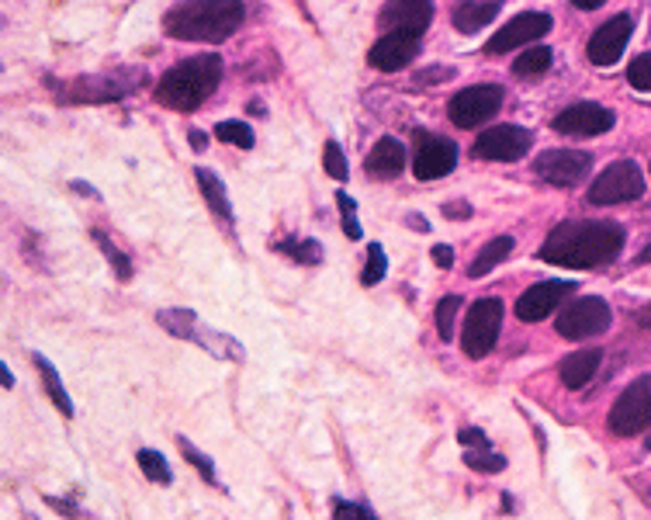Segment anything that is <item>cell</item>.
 <instances>
[{"label":"cell","instance_id":"cell-22","mask_svg":"<svg viewBox=\"0 0 651 520\" xmlns=\"http://www.w3.org/2000/svg\"><path fill=\"white\" fill-rule=\"evenodd\" d=\"M499 11H503V4H499V0H485V4H471V0H468V4H458L455 8L450 21H455L458 32L471 35V32H482L485 24H492Z\"/></svg>","mask_w":651,"mask_h":520},{"label":"cell","instance_id":"cell-1","mask_svg":"<svg viewBox=\"0 0 651 520\" xmlns=\"http://www.w3.org/2000/svg\"><path fill=\"white\" fill-rule=\"evenodd\" d=\"M623 240L628 236H623V226H617V222H562L541 243V261L572 270H593L613 264L623 251Z\"/></svg>","mask_w":651,"mask_h":520},{"label":"cell","instance_id":"cell-39","mask_svg":"<svg viewBox=\"0 0 651 520\" xmlns=\"http://www.w3.org/2000/svg\"><path fill=\"white\" fill-rule=\"evenodd\" d=\"M455 66H434L427 73H416V84H444V81H455Z\"/></svg>","mask_w":651,"mask_h":520},{"label":"cell","instance_id":"cell-27","mask_svg":"<svg viewBox=\"0 0 651 520\" xmlns=\"http://www.w3.org/2000/svg\"><path fill=\"white\" fill-rule=\"evenodd\" d=\"M136 461H139L142 476H146L149 482H157V486H170V482H173V473H170V465H167V458H163L160 452L142 448V452H136Z\"/></svg>","mask_w":651,"mask_h":520},{"label":"cell","instance_id":"cell-16","mask_svg":"<svg viewBox=\"0 0 651 520\" xmlns=\"http://www.w3.org/2000/svg\"><path fill=\"white\" fill-rule=\"evenodd\" d=\"M419 56V35L416 32H385L378 42L371 45L367 63L382 73H398L406 70Z\"/></svg>","mask_w":651,"mask_h":520},{"label":"cell","instance_id":"cell-17","mask_svg":"<svg viewBox=\"0 0 651 520\" xmlns=\"http://www.w3.org/2000/svg\"><path fill=\"white\" fill-rule=\"evenodd\" d=\"M572 288H575L572 282H537L516 299V319L520 323H541V319H547L568 299Z\"/></svg>","mask_w":651,"mask_h":520},{"label":"cell","instance_id":"cell-30","mask_svg":"<svg viewBox=\"0 0 651 520\" xmlns=\"http://www.w3.org/2000/svg\"><path fill=\"white\" fill-rule=\"evenodd\" d=\"M215 139L218 142H233V146H239V150H254V129L246 126V121H218L215 126Z\"/></svg>","mask_w":651,"mask_h":520},{"label":"cell","instance_id":"cell-41","mask_svg":"<svg viewBox=\"0 0 651 520\" xmlns=\"http://www.w3.org/2000/svg\"><path fill=\"white\" fill-rule=\"evenodd\" d=\"M430 257H434V264H437V267H444V270H447L450 264H455V251H450L447 243H437L434 251H430Z\"/></svg>","mask_w":651,"mask_h":520},{"label":"cell","instance_id":"cell-10","mask_svg":"<svg viewBox=\"0 0 651 520\" xmlns=\"http://www.w3.org/2000/svg\"><path fill=\"white\" fill-rule=\"evenodd\" d=\"M499 108H503V87L479 84V87H468V91L450 97L447 115L458 129H479L489 118H495Z\"/></svg>","mask_w":651,"mask_h":520},{"label":"cell","instance_id":"cell-18","mask_svg":"<svg viewBox=\"0 0 651 520\" xmlns=\"http://www.w3.org/2000/svg\"><path fill=\"white\" fill-rule=\"evenodd\" d=\"M613 121H617V115L610 108L583 102V105H572V108L558 112L555 132H562V136H579V139H586V136H604V132L613 129Z\"/></svg>","mask_w":651,"mask_h":520},{"label":"cell","instance_id":"cell-21","mask_svg":"<svg viewBox=\"0 0 651 520\" xmlns=\"http://www.w3.org/2000/svg\"><path fill=\"white\" fill-rule=\"evenodd\" d=\"M599 361H604V351L599 347H589V351H575L558 364V375L565 389H586L593 382V375L599 371Z\"/></svg>","mask_w":651,"mask_h":520},{"label":"cell","instance_id":"cell-8","mask_svg":"<svg viewBox=\"0 0 651 520\" xmlns=\"http://www.w3.org/2000/svg\"><path fill=\"white\" fill-rule=\"evenodd\" d=\"M607 424L617 437H634L651 427V375L634 379L620 392V400L613 403Z\"/></svg>","mask_w":651,"mask_h":520},{"label":"cell","instance_id":"cell-47","mask_svg":"<svg viewBox=\"0 0 651 520\" xmlns=\"http://www.w3.org/2000/svg\"><path fill=\"white\" fill-rule=\"evenodd\" d=\"M638 327H651V306H644V309L638 312Z\"/></svg>","mask_w":651,"mask_h":520},{"label":"cell","instance_id":"cell-24","mask_svg":"<svg viewBox=\"0 0 651 520\" xmlns=\"http://www.w3.org/2000/svg\"><path fill=\"white\" fill-rule=\"evenodd\" d=\"M510 254H513V236H495V240H489V243L482 246V251H479V257L471 261L468 278H485L489 270H492L495 264H503Z\"/></svg>","mask_w":651,"mask_h":520},{"label":"cell","instance_id":"cell-7","mask_svg":"<svg viewBox=\"0 0 651 520\" xmlns=\"http://www.w3.org/2000/svg\"><path fill=\"white\" fill-rule=\"evenodd\" d=\"M641 194H644L641 167L634 160H617L589 184V205H620V202H634Z\"/></svg>","mask_w":651,"mask_h":520},{"label":"cell","instance_id":"cell-45","mask_svg":"<svg viewBox=\"0 0 651 520\" xmlns=\"http://www.w3.org/2000/svg\"><path fill=\"white\" fill-rule=\"evenodd\" d=\"M572 4L579 8V11H596L599 4H607V0H572Z\"/></svg>","mask_w":651,"mask_h":520},{"label":"cell","instance_id":"cell-3","mask_svg":"<svg viewBox=\"0 0 651 520\" xmlns=\"http://www.w3.org/2000/svg\"><path fill=\"white\" fill-rule=\"evenodd\" d=\"M222 81L218 56H194L170 66L157 84V102L170 112H198Z\"/></svg>","mask_w":651,"mask_h":520},{"label":"cell","instance_id":"cell-32","mask_svg":"<svg viewBox=\"0 0 651 520\" xmlns=\"http://www.w3.org/2000/svg\"><path fill=\"white\" fill-rule=\"evenodd\" d=\"M458 309H461V299H458V295H444V299L437 303V333H440V340H455V319H458Z\"/></svg>","mask_w":651,"mask_h":520},{"label":"cell","instance_id":"cell-40","mask_svg":"<svg viewBox=\"0 0 651 520\" xmlns=\"http://www.w3.org/2000/svg\"><path fill=\"white\" fill-rule=\"evenodd\" d=\"M458 441L465 444V448H485V444H489L485 431H479V427H461L458 431Z\"/></svg>","mask_w":651,"mask_h":520},{"label":"cell","instance_id":"cell-9","mask_svg":"<svg viewBox=\"0 0 651 520\" xmlns=\"http://www.w3.org/2000/svg\"><path fill=\"white\" fill-rule=\"evenodd\" d=\"M613 323V312L604 299H596V295H586V299H575L572 306L562 309V316L555 319V330L568 340H589L607 333Z\"/></svg>","mask_w":651,"mask_h":520},{"label":"cell","instance_id":"cell-5","mask_svg":"<svg viewBox=\"0 0 651 520\" xmlns=\"http://www.w3.org/2000/svg\"><path fill=\"white\" fill-rule=\"evenodd\" d=\"M157 323L173 333V337H181V340H191L198 347H205L209 354L215 358H225V361H243V347L233 340V337H225L218 330H209L198 323V312L191 309H160L157 312Z\"/></svg>","mask_w":651,"mask_h":520},{"label":"cell","instance_id":"cell-38","mask_svg":"<svg viewBox=\"0 0 651 520\" xmlns=\"http://www.w3.org/2000/svg\"><path fill=\"white\" fill-rule=\"evenodd\" d=\"M333 520H378L374 517L367 507H361V503H346V500H333Z\"/></svg>","mask_w":651,"mask_h":520},{"label":"cell","instance_id":"cell-37","mask_svg":"<svg viewBox=\"0 0 651 520\" xmlns=\"http://www.w3.org/2000/svg\"><path fill=\"white\" fill-rule=\"evenodd\" d=\"M628 81L634 91H651V53L638 56L631 66H628Z\"/></svg>","mask_w":651,"mask_h":520},{"label":"cell","instance_id":"cell-29","mask_svg":"<svg viewBox=\"0 0 651 520\" xmlns=\"http://www.w3.org/2000/svg\"><path fill=\"white\" fill-rule=\"evenodd\" d=\"M465 465L474 468V473L492 476V473H503V468H506V458L499 455V452L492 448V444H485V448H465Z\"/></svg>","mask_w":651,"mask_h":520},{"label":"cell","instance_id":"cell-13","mask_svg":"<svg viewBox=\"0 0 651 520\" xmlns=\"http://www.w3.org/2000/svg\"><path fill=\"white\" fill-rule=\"evenodd\" d=\"M551 32V14L544 11H523L513 21H506L503 29L495 32V39L485 42V53L489 56H506L520 45H531L534 39H544Z\"/></svg>","mask_w":651,"mask_h":520},{"label":"cell","instance_id":"cell-44","mask_svg":"<svg viewBox=\"0 0 651 520\" xmlns=\"http://www.w3.org/2000/svg\"><path fill=\"white\" fill-rule=\"evenodd\" d=\"M188 142L194 146V150H198V153H202V150H205V142H209V139H205L202 132H198V129H191V132H188Z\"/></svg>","mask_w":651,"mask_h":520},{"label":"cell","instance_id":"cell-50","mask_svg":"<svg viewBox=\"0 0 651 520\" xmlns=\"http://www.w3.org/2000/svg\"><path fill=\"white\" fill-rule=\"evenodd\" d=\"M644 444H648V452H651V434H648V441H644Z\"/></svg>","mask_w":651,"mask_h":520},{"label":"cell","instance_id":"cell-49","mask_svg":"<svg viewBox=\"0 0 651 520\" xmlns=\"http://www.w3.org/2000/svg\"><path fill=\"white\" fill-rule=\"evenodd\" d=\"M638 261H641V264H648V261H651V246H648V251H644V254H641Z\"/></svg>","mask_w":651,"mask_h":520},{"label":"cell","instance_id":"cell-46","mask_svg":"<svg viewBox=\"0 0 651 520\" xmlns=\"http://www.w3.org/2000/svg\"><path fill=\"white\" fill-rule=\"evenodd\" d=\"M406 222H409V226H416L419 233H427L430 226H427V219H423V215H406Z\"/></svg>","mask_w":651,"mask_h":520},{"label":"cell","instance_id":"cell-19","mask_svg":"<svg viewBox=\"0 0 651 520\" xmlns=\"http://www.w3.org/2000/svg\"><path fill=\"white\" fill-rule=\"evenodd\" d=\"M434 21V0H388L378 14L385 32H416L423 35Z\"/></svg>","mask_w":651,"mask_h":520},{"label":"cell","instance_id":"cell-35","mask_svg":"<svg viewBox=\"0 0 651 520\" xmlns=\"http://www.w3.org/2000/svg\"><path fill=\"white\" fill-rule=\"evenodd\" d=\"M337 205H340V215H343V233L346 240H361L364 230H361V222H357V205H354V198H350L346 191L337 194Z\"/></svg>","mask_w":651,"mask_h":520},{"label":"cell","instance_id":"cell-28","mask_svg":"<svg viewBox=\"0 0 651 520\" xmlns=\"http://www.w3.org/2000/svg\"><path fill=\"white\" fill-rule=\"evenodd\" d=\"M274 251L288 254L295 264H322V246L316 240H281L274 243Z\"/></svg>","mask_w":651,"mask_h":520},{"label":"cell","instance_id":"cell-6","mask_svg":"<svg viewBox=\"0 0 651 520\" xmlns=\"http://www.w3.org/2000/svg\"><path fill=\"white\" fill-rule=\"evenodd\" d=\"M499 330H503V303L499 299H479L468 306L465 316V333H461V351L471 361H482L495 351Z\"/></svg>","mask_w":651,"mask_h":520},{"label":"cell","instance_id":"cell-14","mask_svg":"<svg viewBox=\"0 0 651 520\" xmlns=\"http://www.w3.org/2000/svg\"><path fill=\"white\" fill-rule=\"evenodd\" d=\"M593 167V157L583 150H547L534 160V173L544 184L555 188H575Z\"/></svg>","mask_w":651,"mask_h":520},{"label":"cell","instance_id":"cell-36","mask_svg":"<svg viewBox=\"0 0 651 520\" xmlns=\"http://www.w3.org/2000/svg\"><path fill=\"white\" fill-rule=\"evenodd\" d=\"M322 167H326V173H330L333 181H346L350 167H346V157L340 150V142H326L322 146Z\"/></svg>","mask_w":651,"mask_h":520},{"label":"cell","instance_id":"cell-33","mask_svg":"<svg viewBox=\"0 0 651 520\" xmlns=\"http://www.w3.org/2000/svg\"><path fill=\"white\" fill-rule=\"evenodd\" d=\"M178 444H181V452H184V458H188V465H194L198 473H202V479L209 482V486H218V476H215V461L205 455V452H198L194 444L188 441V437H178Z\"/></svg>","mask_w":651,"mask_h":520},{"label":"cell","instance_id":"cell-31","mask_svg":"<svg viewBox=\"0 0 651 520\" xmlns=\"http://www.w3.org/2000/svg\"><path fill=\"white\" fill-rule=\"evenodd\" d=\"M94 233V243L97 246H102V251H105V257L111 261V267H115V275L121 278V282H129L132 278V264H129V254H121L118 251V246L105 236V230H90Z\"/></svg>","mask_w":651,"mask_h":520},{"label":"cell","instance_id":"cell-4","mask_svg":"<svg viewBox=\"0 0 651 520\" xmlns=\"http://www.w3.org/2000/svg\"><path fill=\"white\" fill-rule=\"evenodd\" d=\"M142 84H146V70L121 66L111 77L108 73H102V77H81L70 84H56V91H60V102H70V105H105V102H121V97H129Z\"/></svg>","mask_w":651,"mask_h":520},{"label":"cell","instance_id":"cell-23","mask_svg":"<svg viewBox=\"0 0 651 520\" xmlns=\"http://www.w3.org/2000/svg\"><path fill=\"white\" fill-rule=\"evenodd\" d=\"M194 178H198V188H202V194H205L209 209H212L222 222H233V205H230V194H225V184L215 178L212 170H205V167H198Z\"/></svg>","mask_w":651,"mask_h":520},{"label":"cell","instance_id":"cell-34","mask_svg":"<svg viewBox=\"0 0 651 520\" xmlns=\"http://www.w3.org/2000/svg\"><path fill=\"white\" fill-rule=\"evenodd\" d=\"M385 270H388V257H385V251H382V243H367V267H364L361 282H364L367 288L378 285V282H385Z\"/></svg>","mask_w":651,"mask_h":520},{"label":"cell","instance_id":"cell-25","mask_svg":"<svg viewBox=\"0 0 651 520\" xmlns=\"http://www.w3.org/2000/svg\"><path fill=\"white\" fill-rule=\"evenodd\" d=\"M551 63H555V53H551L547 45H531V49H523V56L516 60L513 73L520 81H537L551 70Z\"/></svg>","mask_w":651,"mask_h":520},{"label":"cell","instance_id":"cell-48","mask_svg":"<svg viewBox=\"0 0 651 520\" xmlns=\"http://www.w3.org/2000/svg\"><path fill=\"white\" fill-rule=\"evenodd\" d=\"M0 371H4V389H11V385H14V379H11V371H8V364H4V368H0Z\"/></svg>","mask_w":651,"mask_h":520},{"label":"cell","instance_id":"cell-20","mask_svg":"<svg viewBox=\"0 0 651 520\" xmlns=\"http://www.w3.org/2000/svg\"><path fill=\"white\" fill-rule=\"evenodd\" d=\"M364 170H367L371 181H395L398 173L406 170V146L398 139H392V136L378 139L374 142V150L367 153V160H364Z\"/></svg>","mask_w":651,"mask_h":520},{"label":"cell","instance_id":"cell-43","mask_svg":"<svg viewBox=\"0 0 651 520\" xmlns=\"http://www.w3.org/2000/svg\"><path fill=\"white\" fill-rule=\"evenodd\" d=\"M45 503H49V507H53V510H60V513H66V517H73V520H81V513H77V510H73L70 503H63V500H53V497H45Z\"/></svg>","mask_w":651,"mask_h":520},{"label":"cell","instance_id":"cell-11","mask_svg":"<svg viewBox=\"0 0 651 520\" xmlns=\"http://www.w3.org/2000/svg\"><path fill=\"white\" fill-rule=\"evenodd\" d=\"M534 146V132L523 126H492L479 139H474V157L495 160V163H513Z\"/></svg>","mask_w":651,"mask_h":520},{"label":"cell","instance_id":"cell-42","mask_svg":"<svg viewBox=\"0 0 651 520\" xmlns=\"http://www.w3.org/2000/svg\"><path fill=\"white\" fill-rule=\"evenodd\" d=\"M440 212H444L447 219H471V212H474V209H471L468 202H447Z\"/></svg>","mask_w":651,"mask_h":520},{"label":"cell","instance_id":"cell-2","mask_svg":"<svg viewBox=\"0 0 651 520\" xmlns=\"http://www.w3.org/2000/svg\"><path fill=\"white\" fill-rule=\"evenodd\" d=\"M246 18L243 0H181L163 14V32L178 42H225Z\"/></svg>","mask_w":651,"mask_h":520},{"label":"cell","instance_id":"cell-26","mask_svg":"<svg viewBox=\"0 0 651 520\" xmlns=\"http://www.w3.org/2000/svg\"><path fill=\"white\" fill-rule=\"evenodd\" d=\"M35 368H39V375H42V385H45V392L53 395L56 410H60L63 416H73L70 392H66V385H63V379H60V371L53 368V361L42 358V354H35Z\"/></svg>","mask_w":651,"mask_h":520},{"label":"cell","instance_id":"cell-15","mask_svg":"<svg viewBox=\"0 0 651 520\" xmlns=\"http://www.w3.org/2000/svg\"><path fill=\"white\" fill-rule=\"evenodd\" d=\"M631 35H634V18L631 14L610 18L607 24H599V29L593 32V39H589V60L596 66H613L623 56V49H628Z\"/></svg>","mask_w":651,"mask_h":520},{"label":"cell","instance_id":"cell-12","mask_svg":"<svg viewBox=\"0 0 651 520\" xmlns=\"http://www.w3.org/2000/svg\"><path fill=\"white\" fill-rule=\"evenodd\" d=\"M458 163V146L444 139V136H430V132H416V146H413V173L419 181H437L444 173H450Z\"/></svg>","mask_w":651,"mask_h":520}]
</instances>
